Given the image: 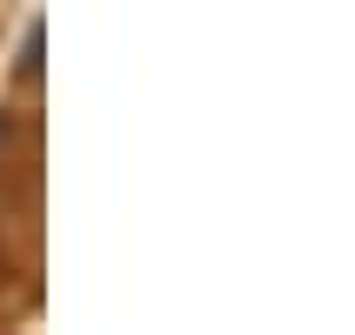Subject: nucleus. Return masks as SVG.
I'll use <instances>...</instances> for the list:
<instances>
[{"label":"nucleus","instance_id":"f257e3e1","mask_svg":"<svg viewBox=\"0 0 355 335\" xmlns=\"http://www.w3.org/2000/svg\"><path fill=\"white\" fill-rule=\"evenodd\" d=\"M0 141H7V121H0Z\"/></svg>","mask_w":355,"mask_h":335}]
</instances>
